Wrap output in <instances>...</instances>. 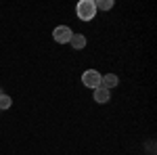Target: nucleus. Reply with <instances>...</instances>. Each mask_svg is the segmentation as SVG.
Returning a JSON list of instances; mask_svg holds the SVG:
<instances>
[{
    "label": "nucleus",
    "instance_id": "obj_1",
    "mask_svg": "<svg viewBox=\"0 0 157 155\" xmlns=\"http://www.w3.org/2000/svg\"><path fill=\"white\" fill-rule=\"evenodd\" d=\"M75 15H78V19H82V21H92V19L97 17V6H94V2H92V0H80L78 6H75Z\"/></svg>",
    "mask_w": 157,
    "mask_h": 155
},
{
    "label": "nucleus",
    "instance_id": "obj_2",
    "mask_svg": "<svg viewBox=\"0 0 157 155\" xmlns=\"http://www.w3.org/2000/svg\"><path fill=\"white\" fill-rule=\"evenodd\" d=\"M73 32L69 25H57L55 29H52V38H55V42H59V44H67L69 40H71Z\"/></svg>",
    "mask_w": 157,
    "mask_h": 155
},
{
    "label": "nucleus",
    "instance_id": "obj_3",
    "mask_svg": "<svg viewBox=\"0 0 157 155\" xmlns=\"http://www.w3.org/2000/svg\"><path fill=\"white\" fill-rule=\"evenodd\" d=\"M82 84L84 86H88V88H98L101 86V73L97 72V69H86L84 73H82Z\"/></svg>",
    "mask_w": 157,
    "mask_h": 155
},
{
    "label": "nucleus",
    "instance_id": "obj_4",
    "mask_svg": "<svg viewBox=\"0 0 157 155\" xmlns=\"http://www.w3.org/2000/svg\"><path fill=\"white\" fill-rule=\"evenodd\" d=\"M117 84H120V78H117L115 73H105V76H101V88H105V90L115 88Z\"/></svg>",
    "mask_w": 157,
    "mask_h": 155
},
{
    "label": "nucleus",
    "instance_id": "obj_5",
    "mask_svg": "<svg viewBox=\"0 0 157 155\" xmlns=\"http://www.w3.org/2000/svg\"><path fill=\"white\" fill-rule=\"evenodd\" d=\"M92 99H94L97 103H101V105H103V103H107L109 99H111V95H109V90H105V88H101V86H98V88H94Z\"/></svg>",
    "mask_w": 157,
    "mask_h": 155
},
{
    "label": "nucleus",
    "instance_id": "obj_6",
    "mask_svg": "<svg viewBox=\"0 0 157 155\" xmlns=\"http://www.w3.org/2000/svg\"><path fill=\"white\" fill-rule=\"evenodd\" d=\"M69 42H71V46L75 48V50H82V48L86 46V38L82 36V34H73Z\"/></svg>",
    "mask_w": 157,
    "mask_h": 155
},
{
    "label": "nucleus",
    "instance_id": "obj_7",
    "mask_svg": "<svg viewBox=\"0 0 157 155\" xmlns=\"http://www.w3.org/2000/svg\"><path fill=\"white\" fill-rule=\"evenodd\" d=\"M113 0H98V2H94V6H97V11L101 9V11H111L113 9Z\"/></svg>",
    "mask_w": 157,
    "mask_h": 155
},
{
    "label": "nucleus",
    "instance_id": "obj_8",
    "mask_svg": "<svg viewBox=\"0 0 157 155\" xmlns=\"http://www.w3.org/2000/svg\"><path fill=\"white\" fill-rule=\"evenodd\" d=\"M11 105H13V99L9 95L0 96V111H2V109H11Z\"/></svg>",
    "mask_w": 157,
    "mask_h": 155
},
{
    "label": "nucleus",
    "instance_id": "obj_9",
    "mask_svg": "<svg viewBox=\"0 0 157 155\" xmlns=\"http://www.w3.org/2000/svg\"><path fill=\"white\" fill-rule=\"evenodd\" d=\"M2 95H4V90H2V88H0V96H2Z\"/></svg>",
    "mask_w": 157,
    "mask_h": 155
}]
</instances>
